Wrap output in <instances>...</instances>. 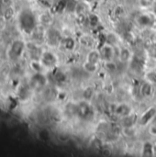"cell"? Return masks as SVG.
<instances>
[{
	"mask_svg": "<svg viewBox=\"0 0 156 157\" xmlns=\"http://www.w3.org/2000/svg\"><path fill=\"white\" fill-rule=\"evenodd\" d=\"M18 29L25 34L31 35L38 28V18L29 8L21 9L17 17Z\"/></svg>",
	"mask_w": 156,
	"mask_h": 157,
	"instance_id": "obj_1",
	"label": "cell"
},
{
	"mask_svg": "<svg viewBox=\"0 0 156 157\" xmlns=\"http://www.w3.org/2000/svg\"><path fill=\"white\" fill-rule=\"evenodd\" d=\"M27 42L22 39H14L8 45L6 50V57L9 62L16 63L26 54Z\"/></svg>",
	"mask_w": 156,
	"mask_h": 157,
	"instance_id": "obj_2",
	"label": "cell"
},
{
	"mask_svg": "<svg viewBox=\"0 0 156 157\" xmlns=\"http://www.w3.org/2000/svg\"><path fill=\"white\" fill-rule=\"evenodd\" d=\"M48 79L42 72H35L29 79V84L33 90L42 89L46 86Z\"/></svg>",
	"mask_w": 156,
	"mask_h": 157,
	"instance_id": "obj_3",
	"label": "cell"
},
{
	"mask_svg": "<svg viewBox=\"0 0 156 157\" xmlns=\"http://www.w3.org/2000/svg\"><path fill=\"white\" fill-rule=\"evenodd\" d=\"M40 62L45 69H53L57 64V57L51 51H43L40 58Z\"/></svg>",
	"mask_w": 156,
	"mask_h": 157,
	"instance_id": "obj_4",
	"label": "cell"
},
{
	"mask_svg": "<svg viewBox=\"0 0 156 157\" xmlns=\"http://www.w3.org/2000/svg\"><path fill=\"white\" fill-rule=\"evenodd\" d=\"M33 92L34 90L32 89L29 82L20 83L17 88V96L18 101H21V102L28 101L31 98Z\"/></svg>",
	"mask_w": 156,
	"mask_h": 157,
	"instance_id": "obj_5",
	"label": "cell"
},
{
	"mask_svg": "<svg viewBox=\"0 0 156 157\" xmlns=\"http://www.w3.org/2000/svg\"><path fill=\"white\" fill-rule=\"evenodd\" d=\"M42 52H43V51L40 49V47L39 46V44H38L37 42H34V41L27 42L26 55L29 58L30 61L40 60Z\"/></svg>",
	"mask_w": 156,
	"mask_h": 157,
	"instance_id": "obj_6",
	"label": "cell"
},
{
	"mask_svg": "<svg viewBox=\"0 0 156 157\" xmlns=\"http://www.w3.org/2000/svg\"><path fill=\"white\" fill-rule=\"evenodd\" d=\"M61 33L53 28H50L45 30V40L51 46H57L61 42Z\"/></svg>",
	"mask_w": 156,
	"mask_h": 157,
	"instance_id": "obj_7",
	"label": "cell"
},
{
	"mask_svg": "<svg viewBox=\"0 0 156 157\" xmlns=\"http://www.w3.org/2000/svg\"><path fill=\"white\" fill-rule=\"evenodd\" d=\"M153 22H154L153 17L148 14H143V15L139 16V17H138V23L144 27L151 26L153 24Z\"/></svg>",
	"mask_w": 156,
	"mask_h": 157,
	"instance_id": "obj_8",
	"label": "cell"
},
{
	"mask_svg": "<svg viewBox=\"0 0 156 157\" xmlns=\"http://www.w3.org/2000/svg\"><path fill=\"white\" fill-rule=\"evenodd\" d=\"M112 55H113V49H112V47L109 46L108 44L104 45L102 50H101V52H100V56L103 57V59L110 60Z\"/></svg>",
	"mask_w": 156,
	"mask_h": 157,
	"instance_id": "obj_9",
	"label": "cell"
},
{
	"mask_svg": "<svg viewBox=\"0 0 156 157\" xmlns=\"http://www.w3.org/2000/svg\"><path fill=\"white\" fill-rule=\"evenodd\" d=\"M90 109H90L89 105H88L86 101L82 102V103L78 106V113H79L81 116H84V117L89 115Z\"/></svg>",
	"mask_w": 156,
	"mask_h": 157,
	"instance_id": "obj_10",
	"label": "cell"
},
{
	"mask_svg": "<svg viewBox=\"0 0 156 157\" xmlns=\"http://www.w3.org/2000/svg\"><path fill=\"white\" fill-rule=\"evenodd\" d=\"M156 115V110L154 109H151L149 111H147L143 117H142V123L144 125L146 124L150 120H153Z\"/></svg>",
	"mask_w": 156,
	"mask_h": 157,
	"instance_id": "obj_11",
	"label": "cell"
},
{
	"mask_svg": "<svg viewBox=\"0 0 156 157\" xmlns=\"http://www.w3.org/2000/svg\"><path fill=\"white\" fill-rule=\"evenodd\" d=\"M153 92V87L151 86V84L149 83H145L141 87V93L143 97H150L151 94Z\"/></svg>",
	"mask_w": 156,
	"mask_h": 157,
	"instance_id": "obj_12",
	"label": "cell"
},
{
	"mask_svg": "<svg viewBox=\"0 0 156 157\" xmlns=\"http://www.w3.org/2000/svg\"><path fill=\"white\" fill-rule=\"evenodd\" d=\"M115 112L118 114V115H120V116H127V115H130V109L125 106V105H120L116 109H115Z\"/></svg>",
	"mask_w": 156,
	"mask_h": 157,
	"instance_id": "obj_13",
	"label": "cell"
},
{
	"mask_svg": "<svg viewBox=\"0 0 156 157\" xmlns=\"http://www.w3.org/2000/svg\"><path fill=\"white\" fill-rule=\"evenodd\" d=\"M100 58V53H98L96 51H92L91 52H89L88 54V59H87V62H90V63H97L98 62Z\"/></svg>",
	"mask_w": 156,
	"mask_h": 157,
	"instance_id": "obj_14",
	"label": "cell"
},
{
	"mask_svg": "<svg viewBox=\"0 0 156 157\" xmlns=\"http://www.w3.org/2000/svg\"><path fill=\"white\" fill-rule=\"evenodd\" d=\"M134 123H135V116H130V115L125 116L123 124L126 127H132L134 125Z\"/></svg>",
	"mask_w": 156,
	"mask_h": 157,
	"instance_id": "obj_15",
	"label": "cell"
},
{
	"mask_svg": "<svg viewBox=\"0 0 156 157\" xmlns=\"http://www.w3.org/2000/svg\"><path fill=\"white\" fill-rule=\"evenodd\" d=\"M120 58L121 62H127L131 58V52L127 49H122L120 52Z\"/></svg>",
	"mask_w": 156,
	"mask_h": 157,
	"instance_id": "obj_16",
	"label": "cell"
},
{
	"mask_svg": "<svg viewBox=\"0 0 156 157\" xmlns=\"http://www.w3.org/2000/svg\"><path fill=\"white\" fill-rule=\"evenodd\" d=\"M85 69L86 72L89 73H95L97 71V63H93L90 62H87L85 63Z\"/></svg>",
	"mask_w": 156,
	"mask_h": 157,
	"instance_id": "obj_17",
	"label": "cell"
},
{
	"mask_svg": "<svg viewBox=\"0 0 156 157\" xmlns=\"http://www.w3.org/2000/svg\"><path fill=\"white\" fill-rule=\"evenodd\" d=\"M74 40L72 39V38H67L65 39V41H64V46L67 50H70L72 51L74 48Z\"/></svg>",
	"mask_w": 156,
	"mask_h": 157,
	"instance_id": "obj_18",
	"label": "cell"
},
{
	"mask_svg": "<svg viewBox=\"0 0 156 157\" xmlns=\"http://www.w3.org/2000/svg\"><path fill=\"white\" fill-rule=\"evenodd\" d=\"M154 0H141V5L143 6L144 7L150 6L152 5H154Z\"/></svg>",
	"mask_w": 156,
	"mask_h": 157,
	"instance_id": "obj_19",
	"label": "cell"
},
{
	"mask_svg": "<svg viewBox=\"0 0 156 157\" xmlns=\"http://www.w3.org/2000/svg\"><path fill=\"white\" fill-rule=\"evenodd\" d=\"M40 2V4H42L43 6H49L51 2V0H39Z\"/></svg>",
	"mask_w": 156,
	"mask_h": 157,
	"instance_id": "obj_20",
	"label": "cell"
},
{
	"mask_svg": "<svg viewBox=\"0 0 156 157\" xmlns=\"http://www.w3.org/2000/svg\"><path fill=\"white\" fill-rule=\"evenodd\" d=\"M150 132L154 135H156V126L155 125H153L151 128H150Z\"/></svg>",
	"mask_w": 156,
	"mask_h": 157,
	"instance_id": "obj_21",
	"label": "cell"
},
{
	"mask_svg": "<svg viewBox=\"0 0 156 157\" xmlns=\"http://www.w3.org/2000/svg\"><path fill=\"white\" fill-rule=\"evenodd\" d=\"M153 9H154V13L156 15V1L154 3V5H153Z\"/></svg>",
	"mask_w": 156,
	"mask_h": 157,
	"instance_id": "obj_22",
	"label": "cell"
},
{
	"mask_svg": "<svg viewBox=\"0 0 156 157\" xmlns=\"http://www.w3.org/2000/svg\"><path fill=\"white\" fill-rule=\"evenodd\" d=\"M4 2H5V0H0V10L2 9V7L4 6Z\"/></svg>",
	"mask_w": 156,
	"mask_h": 157,
	"instance_id": "obj_23",
	"label": "cell"
},
{
	"mask_svg": "<svg viewBox=\"0 0 156 157\" xmlns=\"http://www.w3.org/2000/svg\"><path fill=\"white\" fill-rule=\"evenodd\" d=\"M153 120H154V122H153V125H155V126H156V115H155V116H154V118Z\"/></svg>",
	"mask_w": 156,
	"mask_h": 157,
	"instance_id": "obj_24",
	"label": "cell"
},
{
	"mask_svg": "<svg viewBox=\"0 0 156 157\" xmlns=\"http://www.w3.org/2000/svg\"><path fill=\"white\" fill-rule=\"evenodd\" d=\"M28 1H34V0H28Z\"/></svg>",
	"mask_w": 156,
	"mask_h": 157,
	"instance_id": "obj_25",
	"label": "cell"
},
{
	"mask_svg": "<svg viewBox=\"0 0 156 157\" xmlns=\"http://www.w3.org/2000/svg\"><path fill=\"white\" fill-rule=\"evenodd\" d=\"M0 76H1V71H0Z\"/></svg>",
	"mask_w": 156,
	"mask_h": 157,
	"instance_id": "obj_26",
	"label": "cell"
}]
</instances>
